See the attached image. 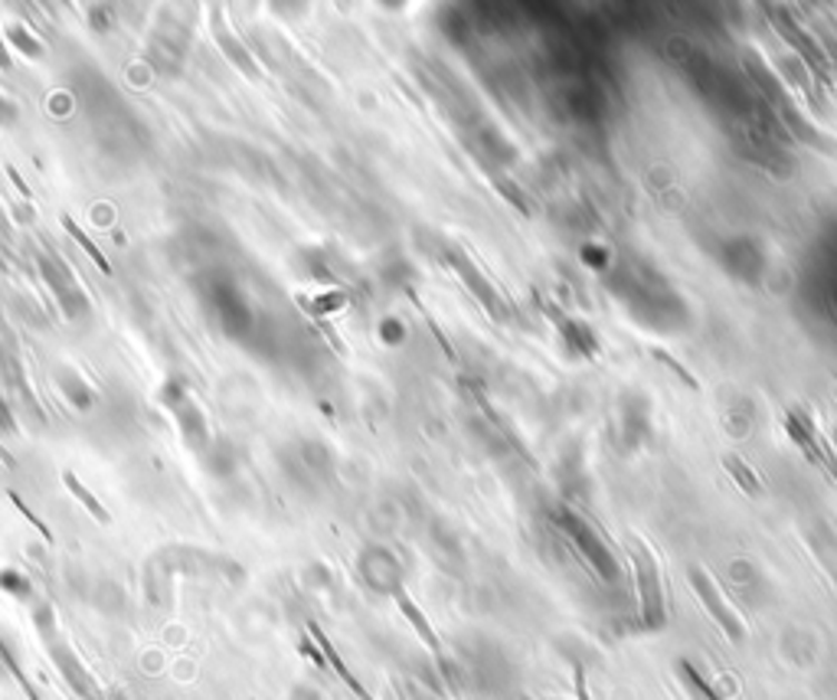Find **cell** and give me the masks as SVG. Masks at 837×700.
<instances>
[{
    "label": "cell",
    "mask_w": 837,
    "mask_h": 700,
    "mask_svg": "<svg viewBox=\"0 0 837 700\" xmlns=\"http://www.w3.org/2000/svg\"><path fill=\"white\" fill-rule=\"evenodd\" d=\"M10 37L17 40V47H20L23 53H30V56H40V53H43V47H37V40H33L30 33H23L20 27H10Z\"/></svg>",
    "instance_id": "8992f818"
},
{
    "label": "cell",
    "mask_w": 837,
    "mask_h": 700,
    "mask_svg": "<svg viewBox=\"0 0 837 700\" xmlns=\"http://www.w3.org/2000/svg\"><path fill=\"white\" fill-rule=\"evenodd\" d=\"M727 465H730L732 472H736V479H739L742 485H749V491H756V479H752L749 472H742V469L736 465V459H732V455H730V459H727Z\"/></svg>",
    "instance_id": "ba28073f"
},
{
    "label": "cell",
    "mask_w": 837,
    "mask_h": 700,
    "mask_svg": "<svg viewBox=\"0 0 837 700\" xmlns=\"http://www.w3.org/2000/svg\"><path fill=\"white\" fill-rule=\"evenodd\" d=\"M10 501L17 504V511H20V514H23V517H27V521H30V524H33V528H37V531H40L43 538L52 540L50 538V528H47V524H43V521H40V517H37V514H33V511H30V507H27V504H23V501H20L17 494H13V491H10Z\"/></svg>",
    "instance_id": "5b68a950"
},
{
    "label": "cell",
    "mask_w": 837,
    "mask_h": 700,
    "mask_svg": "<svg viewBox=\"0 0 837 700\" xmlns=\"http://www.w3.org/2000/svg\"><path fill=\"white\" fill-rule=\"evenodd\" d=\"M7 174H10V180H13V184H17V187H20V194H23V197H27V200H30V190H27V184H23V180H20V174H17V170H13V167H7Z\"/></svg>",
    "instance_id": "9c48e42d"
},
{
    "label": "cell",
    "mask_w": 837,
    "mask_h": 700,
    "mask_svg": "<svg viewBox=\"0 0 837 700\" xmlns=\"http://www.w3.org/2000/svg\"><path fill=\"white\" fill-rule=\"evenodd\" d=\"M0 586H7L10 593L20 595V599H27V595H30V583H27V580H20L17 573H3V576H0Z\"/></svg>",
    "instance_id": "52a82bcc"
},
{
    "label": "cell",
    "mask_w": 837,
    "mask_h": 700,
    "mask_svg": "<svg viewBox=\"0 0 837 700\" xmlns=\"http://www.w3.org/2000/svg\"><path fill=\"white\" fill-rule=\"evenodd\" d=\"M62 226H66V233H69V236H72V239L86 249V256H89V259H92V263H96L105 275H111V263H108V256H105V253H99V246L92 243V236H89L86 229H79V223H76L72 216H62Z\"/></svg>",
    "instance_id": "277c9868"
},
{
    "label": "cell",
    "mask_w": 837,
    "mask_h": 700,
    "mask_svg": "<svg viewBox=\"0 0 837 700\" xmlns=\"http://www.w3.org/2000/svg\"><path fill=\"white\" fill-rule=\"evenodd\" d=\"M213 30H216V40H219V47H223V53L229 56L246 76H253L256 79V69H253V59L243 53V47H239V40L236 37H229V30H226V23H223V13H219V7H213Z\"/></svg>",
    "instance_id": "7a4b0ae2"
},
{
    "label": "cell",
    "mask_w": 837,
    "mask_h": 700,
    "mask_svg": "<svg viewBox=\"0 0 837 700\" xmlns=\"http://www.w3.org/2000/svg\"><path fill=\"white\" fill-rule=\"evenodd\" d=\"M690 580H693V586L700 590V599H703V602L710 605V612L717 615V622H723V629L730 632L732 639H739V635H742V629H739V622L732 619L730 609H727V605H723V602L717 599V590H713V583H710V580H707V576H703L700 570H693V573H690Z\"/></svg>",
    "instance_id": "6da1fadb"
},
{
    "label": "cell",
    "mask_w": 837,
    "mask_h": 700,
    "mask_svg": "<svg viewBox=\"0 0 837 700\" xmlns=\"http://www.w3.org/2000/svg\"><path fill=\"white\" fill-rule=\"evenodd\" d=\"M62 485L69 487V494L92 514V521H99V524H111V514L105 511V504L89 491V487L82 485L79 479H76V472H62Z\"/></svg>",
    "instance_id": "3957f363"
}]
</instances>
